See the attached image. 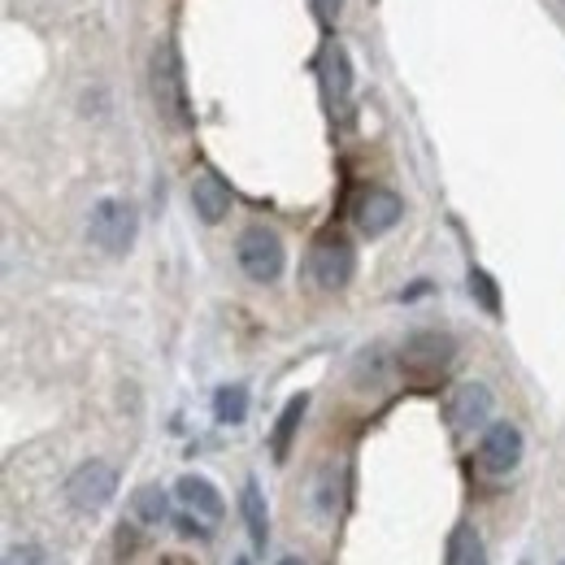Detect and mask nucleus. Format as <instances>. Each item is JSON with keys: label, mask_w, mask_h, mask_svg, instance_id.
<instances>
[{"label": "nucleus", "mask_w": 565, "mask_h": 565, "mask_svg": "<svg viewBox=\"0 0 565 565\" xmlns=\"http://www.w3.org/2000/svg\"><path fill=\"white\" fill-rule=\"evenodd\" d=\"M152 96H157L161 118H166L174 131H188V127H192V100H188L183 62H179V49H174V44H161V49L152 53Z\"/></svg>", "instance_id": "f257e3e1"}, {"label": "nucleus", "mask_w": 565, "mask_h": 565, "mask_svg": "<svg viewBox=\"0 0 565 565\" xmlns=\"http://www.w3.org/2000/svg\"><path fill=\"white\" fill-rule=\"evenodd\" d=\"M87 235H92V244L100 248V253H109V257H118V253H127L131 244H136V210L127 205V201H100L92 217H87Z\"/></svg>", "instance_id": "f03ea898"}, {"label": "nucleus", "mask_w": 565, "mask_h": 565, "mask_svg": "<svg viewBox=\"0 0 565 565\" xmlns=\"http://www.w3.org/2000/svg\"><path fill=\"white\" fill-rule=\"evenodd\" d=\"M235 257L253 282H275L282 275V239L266 226H248L235 244Z\"/></svg>", "instance_id": "7ed1b4c3"}, {"label": "nucleus", "mask_w": 565, "mask_h": 565, "mask_svg": "<svg viewBox=\"0 0 565 565\" xmlns=\"http://www.w3.org/2000/svg\"><path fill=\"white\" fill-rule=\"evenodd\" d=\"M114 492H118V475L105 461H87V466H78L71 479H66V500H71L78 513L105 509L114 500Z\"/></svg>", "instance_id": "20e7f679"}, {"label": "nucleus", "mask_w": 565, "mask_h": 565, "mask_svg": "<svg viewBox=\"0 0 565 565\" xmlns=\"http://www.w3.org/2000/svg\"><path fill=\"white\" fill-rule=\"evenodd\" d=\"M309 270H313V279H318V287H327V291H340L344 282L353 279V270H356L353 244H349L344 235H322V239L313 244Z\"/></svg>", "instance_id": "39448f33"}, {"label": "nucleus", "mask_w": 565, "mask_h": 565, "mask_svg": "<svg viewBox=\"0 0 565 565\" xmlns=\"http://www.w3.org/2000/svg\"><path fill=\"white\" fill-rule=\"evenodd\" d=\"M452 353H457L452 335L418 331V335H409V340H405V349H401V365H405V374L430 379V374H439V370L452 361Z\"/></svg>", "instance_id": "423d86ee"}, {"label": "nucleus", "mask_w": 565, "mask_h": 565, "mask_svg": "<svg viewBox=\"0 0 565 565\" xmlns=\"http://www.w3.org/2000/svg\"><path fill=\"white\" fill-rule=\"evenodd\" d=\"M522 461V430L509 423H495L479 439V470L483 475H509Z\"/></svg>", "instance_id": "0eeeda50"}, {"label": "nucleus", "mask_w": 565, "mask_h": 565, "mask_svg": "<svg viewBox=\"0 0 565 565\" xmlns=\"http://www.w3.org/2000/svg\"><path fill=\"white\" fill-rule=\"evenodd\" d=\"M401 196L396 192H387V188H370V192H361L353 205V222L361 226V235H383V231H392L396 222H401Z\"/></svg>", "instance_id": "6e6552de"}, {"label": "nucleus", "mask_w": 565, "mask_h": 565, "mask_svg": "<svg viewBox=\"0 0 565 565\" xmlns=\"http://www.w3.org/2000/svg\"><path fill=\"white\" fill-rule=\"evenodd\" d=\"M488 414H492V392H488V383H461V387L452 392V401H448V423L457 426V430L483 426Z\"/></svg>", "instance_id": "1a4fd4ad"}, {"label": "nucleus", "mask_w": 565, "mask_h": 565, "mask_svg": "<svg viewBox=\"0 0 565 565\" xmlns=\"http://www.w3.org/2000/svg\"><path fill=\"white\" fill-rule=\"evenodd\" d=\"M174 495H179V504H183L188 513H196L205 526H213V522L222 518V495H217V488H213L210 479H201V475H183Z\"/></svg>", "instance_id": "9d476101"}, {"label": "nucleus", "mask_w": 565, "mask_h": 565, "mask_svg": "<svg viewBox=\"0 0 565 565\" xmlns=\"http://www.w3.org/2000/svg\"><path fill=\"white\" fill-rule=\"evenodd\" d=\"M322 83H327L331 105L349 109V100H353V62H349V53L340 44H327V53H322Z\"/></svg>", "instance_id": "9b49d317"}, {"label": "nucleus", "mask_w": 565, "mask_h": 565, "mask_svg": "<svg viewBox=\"0 0 565 565\" xmlns=\"http://www.w3.org/2000/svg\"><path fill=\"white\" fill-rule=\"evenodd\" d=\"M192 210L201 213V222H222L231 213V188L213 174V170H201L196 183H192Z\"/></svg>", "instance_id": "f8f14e48"}, {"label": "nucleus", "mask_w": 565, "mask_h": 565, "mask_svg": "<svg viewBox=\"0 0 565 565\" xmlns=\"http://www.w3.org/2000/svg\"><path fill=\"white\" fill-rule=\"evenodd\" d=\"M239 509H244V526H248V540H253V548H266V540H270V522H266V495L262 488L248 479L244 483V492H239Z\"/></svg>", "instance_id": "ddd939ff"}, {"label": "nucleus", "mask_w": 565, "mask_h": 565, "mask_svg": "<svg viewBox=\"0 0 565 565\" xmlns=\"http://www.w3.org/2000/svg\"><path fill=\"white\" fill-rule=\"evenodd\" d=\"M213 414H217V423H244V414H248V387L244 383H226V387H217V396H213Z\"/></svg>", "instance_id": "4468645a"}, {"label": "nucleus", "mask_w": 565, "mask_h": 565, "mask_svg": "<svg viewBox=\"0 0 565 565\" xmlns=\"http://www.w3.org/2000/svg\"><path fill=\"white\" fill-rule=\"evenodd\" d=\"M305 405H309L305 396H291L287 409L279 414V423H275V439H270V444H275V457H279V461L287 457V448H291V435H296V426L305 418Z\"/></svg>", "instance_id": "2eb2a0df"}, {"label": "nucleus", "mask_w": 565, "mask_h": 565, "mask_svg": "<svg viewBox=\"0 0 565 565\" xmlns=\"http://www.w3.org/2000/svg\"><path fill=\"white\" fill-rule=\"evenodd\" d=\"M131 509H136L140 522H166L170 518V495L161 492V488H140L136 500H131Z\"/></svg>", "instance_id": "dca6fc26"}, {"label": "nucleus", "mask_w": 565, "mask_h": 565, "mask_svg": "<svg viewBox=\"0 0 565 565\" xmlns=\"http://www.w3.org/2000/svg\"><path fill=\"white\" fill-rule=\"evenodd\" d=\"M452 565H488V548L470 526H461L452 540Z\"/></svg>", "instance_id": "f3484780"}, {"label": "nucleus", "mask_w": 565, "mask_h": 565, "mask_svg": "<svg viewBox=\"0 0 565 565\" xmlns=\"http://www.w3.org/2000/svg\"><path fill=\"white\" fill-rule=\"evenodd\" d=\"M4 565H53V557L40 544H9L4 548Z\"/></svg>", "instance_id": "a211bd4d"}, {"label": "nucleus", "mask_w": 565, "mask_h": 565, "mask_svg": "<svg viewBox=\"0 0 565 565\" xmlns=\"http://www.w3.org/2000/svg\"><path fill=\"white\" fill-rule=\"evenodd\" d=\"M470 291L479 296V305H483L488 313L500 309V296H495V282L488 279V270H470Z\"/></svg>", "instance_id": "6ab92c4d"}, {"label": "nucleus", "mask_w": 565, "mask_h": 565, "mask_svg": "<svg viewBox=\"0 0 565 565\" xmlns=\"http://www.w3.org/2000/svg\"><path fill=\"white\" fill-rule=\"evenodd\" d=\"M118 544H122V548H118V562H127V557L136 553V531H131V526H118Z\"/></svg>", "instance_id": "aec40b11"}, {"label": "nucleus", "mask_w": 565, "mask_h": 565, "mask_svg": "<svg viewBox=\"0 0 565 565\" xmlns=\"http://www.w3.org/2000/svg\"><path fill=\"white\" fill-rule=\"evenodd\" d=\"M309 4H313V13H318L322 22H331V18L340 13V4H344V0H309Z\"/></svg>", "instance_id": "412c9836"}, {"label": "nucleus", "mask_w": 565, "mask_h": 565, "mask_svg": "<svg viewBox=\"0 0 565 565\" xmlns=\"http://www.w3.org/2000/svg\"><path fill=\"white\" fill-rule=\"evenodd\" d=\"M179 531H183V535H196V540H205V535H210V531H205L196 518H179Z\"/></svg>", "instance_id": "4be33fe9"}, {"label": "nucleus", "mask_w": 565, "mask_h": 565, "mask_svg": "<svg viewBox=\"0 0 565 565\" xmlns=\"http://www.w3.org/2000/svg\"><path fill=\"white\" fill-rule=\"evenodd\" d=\"M279 565H305V562H300V557H282Z\"/></svg>", "instance_id": "5701e85b"}, {"label": "nucleus", "mask_w": 565, "mask_h": 565, "mask_svg": "<svg viewBox=\"0 0 565 565\" xmlns=\"http://www.w3.org/2000/svg\"><path fill=\"white\" fill-rule=\"evenodd\" d=\"M235 565H248V557H235Z\"/></svg>", "instance_id": "b1692460"}, {"label": "nucleus", "mask_w": 565, "mask_h": 565, "mask_svg": "<svg viewBox=\"0 0 565 565\" xmlns=\"http://www.w3.org/2000/svg\"><path fill=\"white\" fill-rule=\"evenodd\" d=\"M562 565H565V562H562Z\"/></svg>", "instance_id": "393cba45"}]
</instances>
